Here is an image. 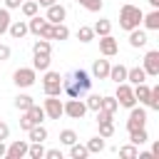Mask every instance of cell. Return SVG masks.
Returning a JSON list of instances; mask_svg holds the SVG:
<instances>
[{
    "instance_id": "5bb4252c",
    "label": "cell",
    "mask_w": 159,
    "mask_h": 159,
    "mask_svg": "<svg viewBox=\"0 0 159 159\" xmlns=\"http://www.w3.org/2000/svg\"><path fill=\"white\" fill-rule=\"evenodd\" d=\"M109 75V60H94L92 65V77L94 80H107Z\"/></svg>"
},
{
    "instance_id": "8992f818",
    "label": "cell",
    "mask_w": 159,
    "mask_h": 159,
    "mask_svg": "<svg viewBox=\"0 0 159 159\" xmlns=\"http://www.w3.org/2000/svg\"><path fill=\"white\" fill-rule=\"evenodd\" d=\"M35 80H37V70H32V67H20L12 72V82L17 87H32Z\"/></svg>"
},
{
    "instance_id": "74e56055",
    "label": "cell",
    "mask_w": 159,
    "mask_h": 159,
    "mask_svg": "<svg viewBox=\"0 0 159 159\" xmlns=\"http://www.w3.org/2000/svg\"><path fill=\"white\" fill-rule=\"evenodd\" d=\"M10 22H12V20H10V10H7V7H0V35L7 32Z\"/></svg>"
},
{
    "instance_id": "8fae6325",
    "label": "cell",
    "mask_w": 159,
    "mask_h": 159,
    "mask_svg": "<svg viewBox=\"0 0 159 159\" xmlns=\"http://www.w3.org/2000/svg\"><path fill=\"white\" fill-rule=\"evenodd\" d=\"M117 50H119V45H117V40H114L112 35H102V37H99V52H102L104 57H114Z\"/></svg>"
},
{
    "instance_id": "9c48e42d",
    "label": "cell",
    "mask_w": 159,
    "mask_h": 159,
    "mask_svg": "<svg viewBox=\"0 0 159 159\" xmlns=\"http://www.w3.org/2000/svg\"><path fill=\"white\" fill-rule=\"evenodd\" d=\"M144 72L147 77H159V50H149L144 55Z\"/></svg>"
},
{
    "instance_id": "60d3db41",
    "label": "cell",
    "mask_w": 159,
    "mask_h": 159,
    "mask_svg": "<svg viewBox=\"0 0 159 159\" xmlns=\"http://www.w3.org/2000/svg\"><path fill=\"white\" fill-rule=\"evenodd\" d=\"M114 134V122H99V137L109 139Z\"/></svg>"
},
{
    "instance_id": "4dcf8cb0",
    "label": "cell",
    "mask_w": 159,
    "mask_h": 159,
    "mask_svg": "<svg viewBox=\"0 0 159 159\" xmlns=\"http://www.w3.org/2000/svg\"><path fill=\"white\" fill-rule=\"evenodd\" d=\"M27 157H30V159H42V157H45V147H42V142H32V144L27 147Z\"/></svg>"
},
{
    "instance_id": "f1b7e54d",
    "label": "cell",
    "mask_w": 159,
    "mask_h": 159,
    "mask_svg": "<svg viewBox=\"0 0 159 159\" xmlns=\"http://www.w3.org/2000/svg\"><path fill=\"white\" fill-rule=\"evenodd\" d=\"M32 70H40V72L50 70V55H35V60H32Z\"/></svg>"
},
{
    "instance_id": "d590c367",
    "label": "cell",
    "mask_w": 159,
    "mask_h": 159,
    "mask_svg": "<svg viewBox=\"0 0 159 159\" xmlns=\"http://www.w3.org/2000/svg\"><path fill=\"white\" fill-rule=\"evenodd\" d=\"M60 142L67 144V147L75 144V142H77V132H75V129H62V132H60Z\"/></svg>"
},
{
    "instance_id": "1f68e13d",
    "label": "cell",
    "mask_w": 159,
    "mask_h": 159,
    "mask_svg": "<svg viewBox=\"0 0 159 159\" xmlns=\"http://www.w3.org/2000/svg\"><path fill=\"white\" fill-rule=\"evenodd\" d=\"M70 157L72 159H84V157H89V152H87V147L84 144H70Z\"/></svg>"
},
{
    "instance_id": "484cf974",
    "label": "cell",
    "mask_w": 159,
    "mask_h": 159,
    "mask_svg": "<svg viewBox=\"0 0 159 159\" xmlns=\"http://www.w3.org/2000/svg\"><path fill=\"white\" fill-rule=\"evenodd\" d=\"M149 139V134H147V129L142 127V129H134V132H129V142L134 144V147H139V144H144Z\"/></svg>"
},
{
    "instance_id": "836d02e7",
    "label": "cell",
    "mask_w": 159,
    "mask_h": 159,
    "mask_svg": "<svg viewBox=\"0 0 159 159\" xmlns=\"http://www.w3.org/2000/svg\"><path fill=\"white\" fill-rule=\"evenodd\" d=\"M77 40H80V42H92V40H94V30H92L89 25H82V27L77 30Z\"/></svg>"
},
{
    "instance_id": "cb8c5ba5",
    "label": "cell",
    "mask_w": 159,
    "mask_h": 159,
    "mask_svg": "<svg viewBox=\"0 0 159 159\" xmlns=\"http://www.w3.org/2000/svg\"><path fill=\"white\" fill-rule=\"evenodd\" d=\"M32 52H35V55H50V52H52V45H50V40H45V37L35 40V45H32Z\"/></svg>"
},
{
    "instance_id": "c3c4849f",
    "label": "cell",
    "mask_w": 159,
    "mask_h": 159,
    "mask_svg": "<svg viewBox=\"0 0 159 159\" xmlns=\"http://www.w3.org/2000/svg\"><path fill=\"white\" fill-rule=\"evenodd\" d=\"M22 5V0H5V7L7 10H15V7H20Z\"/></svg>"
},
{
    "instance_id": "681fc988",
    "label": "cell",
    "mask_w": 159,
    "mask_h": 159,
    "mask_svg": "<svg viewBox=\"0 0 159 159\" xmlns=\"http://www.w3.org/2000/svg\"><path fill=\"white\" fill-rule=\"evenodd\" d=\"M35 2H37V5H42V7H50V5H52V2H57V0H35Z\"/></svg>"
},
{
    "instance_id": "7bdbcfd3",
    "label": "cell",
    "mask_w": 159,
    "mask_h": 159,
    "mask_svg": "<svg viewBox=\"0 0 159 159\" xmlns=\"http://www.w3.org/2000/svg\"><path fill=\"white\" fill-rule=\"evenodd\" d=\"M37 37H45V40H52V22H45Z\"/></svg>"
},
{
    "instance_id": "ab89813d",
    "label": "cell",
    "mask_w": 159,
    "mask_h": 159,
    "mask_svg": "<svg viewBox=\"0 0 159 159\" xmlns=\"http://www.w3.org/2000/svg\"><path fill=\"white\" fill-rule=\"evenodd\" d=\"M147 107H149V109H159V84H157V87H152V92H149V102H147Z\"/></svg>"
},
{
    "instance_id": "f35d334b",
    "label": "cell",
    "mask_w": 159,
    "mask_h": 159,
    "mask_svg": "<svg viewBox=\"0 0 159 159\" xmlns=\"http://www.w3.org/2000/svg\"><path fill=\"white\" fill-rule=\"evenodd\" d=\"M84 10H89V12H99L102 10V0H77Z\"/></svg>"
},
{
    "instance_id": "d6a6232c",
    "label": "cell",
    "mask_w": 159,
    "mask_h": 159,
    "mask_svg": "<svg viewBox=\"0 0 159 159\" xmlns=\"http://www.w3.org/2000/svg\"><path fill=\"white\" fill-rule=\"evenodd\" d=\"M37 2L35 0H22V5H20V10H22V15L25 17H32V15H37Z\"/></svg>"
},
{
    "instance_id": "d6986e66",
    "label": "cell",
    "mask_w": 159,
    "mask_h": 159,
    "mask_svg": "<svg viewBox=\"0 0 159 159\" xmlns=\"http://www.w3.org/2000/svg\"><path fill=\"white\" fill-rule=\"evenodd\" d=\"M127 82H132V84H139V82H147V72H144V67H127Z\"/></svg>"
},
{
    "instance_id": "f5cc1de1",
    "label": "cell",
    "mask_w": 159,
    "mask_h": 159,
    "mask_svg": "<svg viewBox=\"0 0 159 159\" xmlns=\"http://www.w3.org/2000/svg\"><path fill=\"white\" fill-rule=\"evenodd\" d=\"M147 2H149L152 7H159V0H147Z\"/></svg>"
},
{
    "instance_id": "603a6c76",
    "label": "cell",
    "mask_w": 159,
    "mask_h": 159,
    "mask_svg": "<svg viewBox=\"0 0 159 159\" xmlns=\"http://www.w3.org/2000/svg\"><path fill=\"white\" fill-rule=\"evenodd\" d=\"M84 147H87V152H89V154H99V152H104V137H99V134H97V137H92Z\"/></svg>"
},
{
    "instance_id": "7dc6e473",
    "label": "cell",
    "mask_w": 159,
    "mask_h": 159,
    "mask_svg": "<svg viewBox=\"0 0 159 159\" xmlns=\"http://www.w3.org/2000/svg\"><path fill=\"white\" fill-rule=\"evenodd\" d=\"M5 60H10V47L0 45V62H5Z\"/></svg>"
},
{
    "instance_id": "b9f144b4",
    "label": "cell",
    "mask_w": 159,
    "mask_h": 159,
    "mask_svg": "<svg viewBox=\"0 0 159 159\" xmlns=\"http://www.w3.org/2000/svg\"><path fill=\"white\" fill-rule=\"evenodd\" d=\"M99 102H102V97H99V94H89V97L84 99V104H87V109H94V112L99 109Z\"/></svg>"
},
{
    "instance_id": "ffe728a7",
    "label": "cell",
    "mask_w": 159,
    "mask_h": 159,
    "mask_svg": "<svg viewBox=\"0 0 159 159\" xmlns=\"http://www.w3.org/2000/svg\"><path fill=\"white\" fill-rule=\"evenodd\" d=\"M142 22H144V27H147V30H159V10L154 7L152 12L142 15Z\"/></svg>"
},
{
    "instance_id": "ba28073f",
    "label": "cell",
    "mask_w": 159,
    "mask_h": 159,
    "mask_svg": "<svg viewBox=\"0 0 159 159\" xmlns=\"http://www.w3.org/2000/svg\"><path fill=\"white\" fill-rule=\"evenodd\" d=\"M42 109H45V117H50V119H60V117H62V99H60L57 94H47Z\"/></svg>"
},
{
    "instance_id": "f546056e",
    "label": "cell",
    "mask_w": 159,
    "mask_h": 159,
    "mask_svg": "<svg viewBox=\"0 0 159 159\" xmlns=\"http://www.w3.org/2000/svg\"><path fill=\"white\" fill-rule=\"evenodd\" d=\"M32 104H35V99H32L30 94H17V97H15V107H17L20 112H25V109H30Z\"/></svg>"
},
{
    "instance_id": "7c38bea8",
    "label": "cell",
    "mask_w": 159,
    "mask_h": 159,
    "mask_svg": "<svg viewBox=\"0 0 159 159\" xmlns=\"http://www.w3.org/2000/svg\"><path fill=\"white\" fill-rule=\"evenodd\" d=\"M27 147H30L27 142L17 139V142H12V144L5 149V157H7V159H22V157L27 154Z\"/></svg>"
},
{
    "instance_id": "9a60e30c",
    "label": "cell",
    "mask_w": 159,
    "mask_h": 159,
    "mask_svg": "<svg viewBox=\"0 0 159 159\" xmlns=\"http://www.w3.org/2000/svg\"><path fill=\"white\" fill-rule=\"evenodd\" d=\"M72 80L77 82V87H80L82 92H87V89L92 87V77H89V72H84V70H75V72H72Z\"/></svg>"
},
{
    "instance_id": "8d00e7d4",
    "label": "cell",
    "mask_w": 159,
    "mask_h": 159,
    "mask_svg": "<svg viewBox=\"0 0 159 159\" xmlns=\"http://www.w3.org/2000/svg\"><path fill=\"white\" fill-rule=\"evenodd\" d=\"M137 154H139V149H137L134 144H124V147L119 149V157H122V159H137Z\"/></svg>"
},
{
    "instance_id": "30bf717a",
    "label": "cell",
    "mask_w": 159,
    "mask_h": 159,
    "mask_svg": "<svg viewBox=\"0 0 159 159\" xmlns=\"http://www.w3.org/2000/svg\"><path fill=\"white\" fill-rule=\"evenodd\" d=\"M65 17H67V10H65V5H60V2H52V5L47 7V15H45V20H47V22L57 25V22H62Z\"/></svg>"
},
{
    "instance_id": "816d5d0a",
    "label": "cell",
    "mask_w": 159,
    "mask_h": 159,
    "mask_svg": "<svg viewBox=\"0 0 159 159\" xmlns=\"http://www.w3.org/2000/svg\"><path fill=\"white\" fill-rule=\"evenodd\" d=\"M5 149H7V147H5V142L0 139V157H5Z\"/></svg>"
},
{
    "instance_id": "5b68a950",
    "label": "cell",
    "mask_w": 159,
    "mask_h": 159,
    "mask_svg": "<svg viewBox=\"0 0 159 159\" xmlns=\"http://www.w3.org/2000/svg\"><path fill=\"white\" fill-rule=\"evenodd\" d=\"M114 99H117V104H119V107H127V109H132V107L137 104V99H134V92H132L129 82H119V84H117V94H114Z\"/></svg>"
},
{
    "instance_id": "7a4b0ae2",
    "label": "cell",
    "mask_w": 159,
    "mask_h": 159,
    "mask_svg": "<svg viewBox=\"0 0 159 159\" xmlns=\"http://www.w3.org/2000/svg\"><path fill=\"white\" fill-rule=\"evenodd\" d=\"M42 119H45V109L42 107H37V104H32L30 109H25L22 112V117H20V129H30V127H35V124H42Z\"/></svg>"
},
{
    "instance_id": "2e32d148",
    "label": "cell",
    "mask_w": 159,
    "mask_h": 159,
    "mask_svg": "<svg viewBox=\"0 0 159 159\" xmlns=\"http://www.w3.org/2000/svg\"><path fill=\"white\" fill-rule=\"evenodd\" d=\"M107 80H112V82H127V67L124 65H109V75H107Z\"/></svg>"
},
{
    "instance_id": "e575fe53",
    "label": "cell",
    "mask_w": 159,
    "mask_h": 159,
    "mask_svg": "<svg viewBox=\"0 0 159 159\" xmlns=\"http://www.w3.org/2000/svg\"><path fill=\"white\" fill-rule=\"evenodd\" d=\"M117 107H119V104H117V99H114V97H102V102H99V109L112 112V114L117 112Z\"/></svg>"
},
{
    "instance_id": "44dd1931",
    "label": "cell",
    "mask_w": 159,
    "mask_h": 159,
    "mask_svg": "<svg viewBox=\"0 0 159 159\" xmlns=\"http://www.w3.org/2000/svg\"><path fill=\"white\" fill-rule=\"evenodd\" d=\"M7 32H10L15 40H20V37H25V35H27V22H22V20H15V22H10Z\"/></svg>"
},
{
    "instance_id": "f907efd6",
    "label": "cell",
    "mask_w": 159,
    "mask_h": 159,
    "mask_svg": "<svg viewBox=\"0 0 159 159\" xmlns=\"http://www.w3.org/2000/svg\"><path fill=\"white\" fill-rule=\"evenodd\" d=\"M152 157H159V142L152 144Z\"/></svg>"
},
{
    "instance_id": "f6af8a7d",
    "label": "cell",
    "mask_w": 159,
    "mask_h": 159,
    "mask_svg": "<svg viewBox=\"0 0 159 159\" xmlns=\"http://www.w3.org/2000/svg\"><path fill=\"white\" fill-rule=\"evenodd\" d=\"M45 157L47 159H62V152L60 149H45Z\"/></svg>"
},
{
    "instance_id": "ee69618b",
    "label": "cell",
    "mask_w": 159,
    "mask_h": 159,
    "mask_svg": "<svg viewBox=\"0 0 159 159\" xmlns=\"http://www.w3.org/2000/svg\"><path fill=\"white\" fill-rule=\"evenodd\" d=\"M97 122H114V114L104 112V109H97Z\"/></svg>"
},
{
    "instance_id": "277c9868",
    "label": "cell",
    "mask_w": 159,
    "mask_h": 159,
    "mask_svg": "<svg viewBox=\"0 0 159 159\" xmlns=\"http://www.w3.org/2000/svg\"><path fill=\"white\" fill-rule=\"evenodd\" d=\"M62 114L72 117V119H82L87 114V104L80 99V97H70L67 102H62Z\"/></svg>"
},
{
    "instance_id": "bcb514c9",
    "label": "cell",
    "mask_w": 159,
    "mask_h": 159,
    "mask_svg": "<svg viewBox=\"0 0 159 159\" xmlns=\"http://www.w3.org/2000/svg\"><path fill=\"white\" fill-rule=\"evenodd\" d=\"M7 137H10V127H7V122H0V139L5 142Z\"/></svg>"
},
{
    "instance_id": "d4e9b609",
    "label": "cell",
    "mask_w": 159,
    "mask_h": 159,
    "mask_svg": "<svg viewBox=\"0 0 159 159\" xmlns=\"http://www.w3.org/2000/svg\"><path fill=\"white\" fill-rule=\"evenodd\" d=\"M47 20L45 17H40V15H32L30 17V22H27V32H32V35H40V30H42V25H45Z\"/></svg>"
},
{
    "instance_id": "6da1fadb",
    "label": "cell",
    "mask_w": 159,
    "mask_h": 159,
    "mask_svg": "<svg viewBox=\"0 0 159 159\" xmlns=\"http://www.w3.org/2000/svg\"><path fill=\"white\" fill-rule=\"evenodd\" d=\"M142 10L137 7V5H122V10H119V27L122 30H134V27H139V22H142Z\"/></svg>"
},
{
    "instance_id": "83f0119b",
    "label": "cell",
    "mask_w": 159,
    "mask_h": 159,
    "mask_svg": "<svg viewBox=\"0 0 159 159\" xmlns=\"http://www.w3.org/2000/svg\"><path fill=\"white\" fill-rule=\"evenodd\" d=\"M67 37H70V30H67L65 22L52 25V40H67Z\"/></svg>"
},
{
    "instance_id": "4316f807",
    "label": "cell",
    "mask_w": 159,
    "mask_h": 159,
    "mask_svg": "<svg viewBox=\"0 0 159 159\" xmlns=\"http://www.w3.org/2000/svg\"><path fill=\"white\" fill-rule=\"evenodd\" d=\"M92 30H94V35H99V37H102V35H109V32H112V22L102 17V20H97V22H94V27H92Z\"/></svg>"
},
{
    "instance_id": "7402d4cb",
    "label": "cell",
    "mask_w": 159,
    "mask_h": 159,
    "mask_svg": "<svg viewBox=\"0 0 159 159\" xmlns=\"http://www.w3.org/2000/svg\"><path fill=\"white\" fill-rule=\"evenodd\" d=\"M27 137H30V142H45L47 139V129L42 124H35V127L27 129Z\"/></svg>"
},
{
    "instance_id": "e0dca14e",
    "label": "cell",
    "mask_w": 159,
    "mask_h": 159,
    "mask_svg": "<svg viewBox=\"0 0 159 159\" xmlns=\"http://www.w3.org/2000/svg\"><path fill=\"white\" fill-rule=\"evenodd\" d=\"M132 92H134V99H137L139 104H147V102H149V92H152V87H147V82H139V84L132 87Z\"/></svg>"
},
{
    "instance_id": "52a82bcc",
    "label": "cell",
    "mask_w": 159,
    "mask_h": 159,
    "mask_svg": "<svg viewBox=\"0 0 159 159\" xmlns=\"http://www.w3.org/2000/svg\"><path fill=\"white\" fill-rule=\"evenodd\" d=\"M147 124V109H142V107H132L129 109V119H127V132H134V129H142Z\"/></svg>"
},
{
    "instance_id": "3957f363",
    "label": "cell",
    "mask_w": 159,
    "mask_h": 159,
    "mask_svg": "<svg viewBox=\"0 0 159 159\" xmlns=\"http://www.w3.org/2000/svg\"><path fill=\"white\" fill-rule=\"evenodd\" d=\"M42 89L45 94H62V77L60 72H52V70H45V77H42Z\"/></svg>"
},
{
    "instance_id": "4fadbf2b",
    "label": "cell",
    "mask_w": 159,
    "mask_h": 159,
    "mask_svg": "<svg viewBox=\"0 0 159 159\" xmlns=\"http://www.w3.org/2000/svg\"><path fill=\"white\" fill-rule=\"evenodd\" d=\"M62 92L67 94V97H82L84 92L77 87V82L72 80V75H67V77H62Z\"/></svg>"
},
{
    "instance_id": "ac0fdd59",
    "label": "cell",
    "mask_w": 159,
    "mask_h": 159,
    "mask_svg": "<svg viewBox=\"0 0 159 159\" xmlns=\"http://www.w3.org/2000/svg\"><path fill=\"white\" fill-rule=\"evenodd\" d=\"M129 45H132V47H144V45H147V32L139 30V27L129 30Z\"/></svg>"
}]
</instances>
